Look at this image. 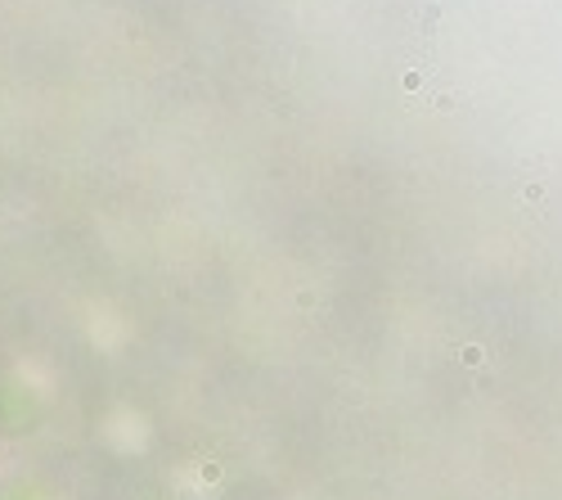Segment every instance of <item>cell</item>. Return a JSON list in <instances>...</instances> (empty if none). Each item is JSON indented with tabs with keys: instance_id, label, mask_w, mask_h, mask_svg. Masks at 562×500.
Returning <instances> with one entry per match:
<instances>
[{
	"instance_id": "obj_1",
	"label": "cell",
	"mask_w": 562,
	"mask_h": 500,
	"mask_svg": "<svg viewBox=\"0 0 562 500\" xmlns=\"http://www.w3.org/2000/svg\"><path fill=\"white\" fill-rule=\"evenodd\" d=\"M45 420V405L27 379L0 375V442H19L32 437Z\"/></svg>"
},
{
	"instance_id": "obj_2",
	"label": "cell",
	"mask_w": 562,
	"mask_h": 500,
	"mask_svg": "<svg viewBox=\"0 0 562 500\" xmlns=\"http://www.w3.org/2000/svg\"><path fill=\"white\" fill-rule=\"evenodd\" d=\"M0 500H50V491L32 478H10V482H0Z\"/></svg>"
}]
</instances>
